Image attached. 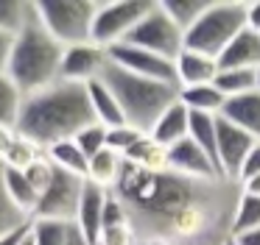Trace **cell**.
I'll list each match as a JSON object with an SVG mask.
<instances>
[{
	"mask_svg": "<svg viewBox=\"0 0 260 245\" xmlns=\"http://www.w3.org/2000/svg\"><path fill=\"white\" fill-rule=\"evenodd\" d=\"M148 137H151L157 145H162L165 150L190 137V111L179 103V98H176L174 106H168V109L159 114V120L154 123V128L148 131Z\"/></svg>",
	"mask_w": 260,
	"mask_h": 245,
	"instance_id": "16",
	"label": "cell"
},
{
	"mask_svg": "<svg viewBox=\"0 0 260 245\" xmlns=\"http://www.w3.org/2000/svg\"><path fill=\"white\" fill-rule=\"evenodd\" d=\"M254 145H257V139L252 134L226 123L224 117H218V167L224 181H238L241 178L243 161L252 153Z\"/></svg>",
	"mask_w": 260,
	"mask_h": 245,
	"instance_id": "10",
	"label": "cell"
},
{
	"mask_svg": "<svg viewBox=\"0 0 260 245\" xmlns=\"http://www.w3.org/2000/svg\"><path fill=\"white\" fill-rule=\"evenodd\" d=\"M151 0H109L98 3V14L92 22V42L98 48L109 50L115 45H123L129 33L140 25V20L154 9Z\"/></svg>",
	"mask_w": 260,
	"mask_h": 245,
	"instance_id": "6",
	"label": "cell"
},
{
	"mask_svg": "<svg viewBox=\"0 0 260 245\" xmlns=\"http://www.w3.org/2000/svg\"><path fill=\"white\" fill-rule=\"evenodd\" d=\"M213 87L224 95V100L241 98L257 89V70H218Z\"/></svg>",
	"mask_w": 260,
	"mask_h": 245,
	"instance_id": "27",
	"label": "cell"
},
{
	"mask_svg": "<svg viewBox=\"0 0 260 245\" xmlns=\"http://www.w3.org/2000/svg\"><path fill=\"white\" fill-rule=\"evenodd\" d=\"M221 245H238V239H235V237H232V234H230V237H226V239H224V242H221Z\"/></svg>",
	"mask_w": 260,
	"mask_h": 245,
	"instance_id": "43",
	"label": "cell"
},
{
	"mask_svg": "<svg viewBox=\"0 0 260 245\" xmlns=\"http://www.w3.org/2000/svg\"><path fill=\"white\" fill-rule=\"evenodd\" d=\"M179 103L193 114H218L224 106V95L213 87V84H202V87H182L179 89Z\"/></svg>",
	"mask_w": 260,
	"mask_h": 245,
	"instance_id": "21",
	"label": "cell"
},
{
	"mask_svg": "<svg viewBox=\"0 0 260 245\" xmlns=\"http://www.w3.org/2000/svg\"><path fill=\"white\" fill-rule=\"evenodd\" d=\"M168 170L179 178L187 181H199V184H213V181H224L218 173V167L210 161V156L193 142L190 137L182 139L179 145L168 148Z\"/></svg>",
	"mask_w": 260,
	"mask_h": 245,
	"instance_id": "11",
	"label": "cell"
},
{
	"mask_svg": "<svg viewBox=\"0 0 260 245\" xmlns=\"http://www.w3.org/2000/svg\"><path fill=\"white\" fill-rule=\"evenodd\" d=\"M109 192L95 184L87 181L84 192H81L79 200V212H76V226L81 228V234L87 237V242L95 245L98 237H101V226H104V206H107Z\"/></svg>",
	"mask_w": 260,
	"mask_h": 245,
	"instance_id": "13",
	"label": "cell"
},
{
	"mask_svg": "<svg viewBox=\"0 0 260 245\" xmlns=\"http://www.w3.org/2000/svg\"><path fill=\"white\" fill-rule=\"evenodd\" d=\"M87 95H90V106H92L95 123H101L104 128L126 126V117H123V109H120L118 98H115V92L101 81V78L92 81V84H87Z\"/></svg>",
	"mask_w": 260,
	"mask_h": 245,
	"instance_id": "18",
	"label": "cell"
},
{
	"mask_svg": "<svg viewBox=\"0 0 260 245\" xmlns=\"http://www.w3.org/2000/svg\"><path fill=\"white\" fill-rule=\"evenodd\" d=\"M243 28H246V3L218 0L199 17L196 25H190L185 31V48L204 56H213L218 61L224 48Z\"/></svg>",
	"mask_w": 260,
	"mask_h": 245,
	"instance_id": "4",
	"label": "cell"
},
{
	"mask_svg": "<svg viewBox=\"0 0 260 245\" xmlns=\"http://www.w3.org/2000/svg\"><path fill=\"white\" fill-rule=\"evenodd\" d=\"M84 184L87 178L56 170L51 187L40 195V203H37V212L31 220H76Z\"/></svg>",
	"mask_w": 260,
	"mask_h": 245,
	"instance_id": "8",
	"label": "cell"
},
{
	"mask_svg": "<svg viewBox=\"0 0 260 245\" xmlns=\"http://www.w3.org/2000/svg\"><path fill=\"white\" fill-rule=\"evenodd\" d=\"M14 139H17V131H14V128L0 126V161H3V156H6L9 148L14 145Z\"/></svg>",
	"mask_w": 260,
	"mask_h": 245,
	"instance_id": "39",
	"label": "cell"
},
{
	"mask_svg": "<svg viewBox=\"0 0 260 245\" xmlns=\"http://www.w3.org/2000/svg\"><path fill=\"white\" fill-rule=\"evenodd\" d=\"M62 59H64V45H59L45 31V25L40 22V11H37V20L14 42L6 75L28 98V95H37L59 81Z\"/></svg>",
	"mask_w": 260,
	"mask_h": 245,
	"instance_id": "2",
	"label": "cell"
},
{
	"mask_svg": "<svg viewBox=\"0 0 260 245\" xmlns=\"http://www.w3.org/2000/svg\"><path fill=\"white\" fill-rule=\"evenodd\" d=\"M246 28L254 33H260V0L246 3Z\"/></svg>",
	"mask_w": 260,
	"mask_h": 245,
	"instance_id": "38",
	"label": "cell"
},
{
	"mask_svg": "<svg viewBox=\"0 0 260 245\" xmlns=\"http://www.w3.org/2000/svg\"><path fill=\"white\" fill-rule=\"evenodd\" d=\"M159 6H162V11L176 22V28L185 33L187 28L196 25L199 17L213 6V0H165V3H159Z\"/></svg>",
	"mask_w": 260,
	"mask_h": 245,
	"instance_id": "29",
	"label": "cell"
},
{
	"mask_svg": "<svg viewBox=\"0 0 260 245\" xmlns=\"http://www.w3.org/2000/svg\"><path fill=\"white\" fill-rule=\"evenodd\" d=\"M218 117H224L226 123L243 128V131L252 134V137L260 142V89L246 92V95H241V98L224 100Z\"/></svg>",
	"mask_w": 260,
	"mask_h": 245,
	"instance_id": "17",
	"label": "cell"
},
{
	"mask_svg": "<svg viewBox=\"0 0 260 245\" xmlns=\"http://www.w3.org/2000/svg\"><path fill=\"white\" fill-rule=\"evenodd\" d=\"M260 228V198L254 195H243L238 198V203L232 206V220H230V234L238 237V234H246Z\"/></svg>",
	"mask_w": 260,
	"mask_h": 245,
	"instance_id": "28",
	"label": "cell"
},
{
	"mask_svg": "<svg viewBox=\"0 0 260 245\" xmlns=\"http://www.w3.org/2000/svg\"><path fill=\"white\" fill-rule=\"evenodd\" d=\"M23 103H25V95L20 92V87L6 72H0V126L17 131L20 114H23Z\"/></svg>",
	"mask_w": 260,
	"mask_h": 245,
	"instance_id": "26",
	"label": "cell"
},
{
	"mask_svg": "<svg viewBox=\"0 0 260 245\" xmlns=\"http://www.w3.org/2000/svg\"><path fill=\"white\" fill-rule=\"evenodd\" d=\"M51 165L56 170H64V173H73V176H81L87 178V167H90V159L81 153V148L73 142V139H64V142H56L45 150Z\"/></svg>",
	"mask_w": 260,
	"mask_h": 245,
	"instance_id": "25",
	"label": "cell"
},
{
	"mask_svg": "<svg viewBox=\"0 0 260 245\" xmlns=\"http://www.w3.org/2000/svg\"><path fill=\"white\" fill-rule=\"evenodd\" d=\"M3 187H6V195L14 203V209L23 212L31 220L34 212H37V203H40V195H37V189L31 187V181L25 178V173L6 167V170H3Z\"/></svg>",
	"mask_w": 260,
	"mask_h": 245,
	"instance_id": "20",
	"label": "cell"
},
{
	"mask_svg": "<svg viewBox=\"0 0 260 245\" xmlns=\"http://www.w3.org/2000/svg\"><path fill=\"white\" fill-rule=\"evenodd\" d=\"M257 89H260V70H257Z\"/></svg>",
	"mask_w": 260,
	"mask_h": 245,
	"instance_id": "47",
	"label": "cell"
},
{
	"mask_svg": "<svg viewBox=\"0 0 260 245\" xmlns=\"http://www.w3.org/2000/svg\"><path fill=\"white\" fill-rule=\"evenodd\" d=\"M37 20V3L31 0H0V31L20 36Z\"/></svg>",
	"mask_w": 260,
	"mask_h": 245,
	"instance_id": "23",
	"label": "cell"
},
{
	"mask_svg": "<svg viewBox=\"0 0 260 245\" xmlns=\"http://www.w3.org/2000/svg\"><path fill=\"white\" fill-rule=\"evenodd\" d=\"M238 245H260V228L254 231H246V234H238Z\"/></svg>",
	"mask_w": 260,
	"mask_h": 245,
	"instance_id": "41",
	"label": "cell"
},
{
	"mask_svg": "<svg viewBox=\"0 0 260 245\" xmlns=\"http://www.w3.org/2000/svg\"><path fill=\"white\" fill-rule=\"evenodd\" d=\"M92 123H95V117H92L87 84L56 81L42 92L25 98L17 134L40 145L42 150H48L56 142L73 139Z\"/></svg>",
	"mask_w": 260,
	"mask_h": 245,
	"instance_id": "1",
	"label": "cell"
},
{
	"mask_svg": "<svg viewBox=\"0 0 260 245\" xmlns=\"http://www.w3.org/2000/svg\"><path fill=\"white\" fill-rule=\"evenodd\" d=\"M107 64H109V53L104 48H98L95 42L73 45V48H64L59 81L92 84V81H98V78L104 75Z\"/></svg>",
	"mask_w": 260,
	"mask_h": 245,
	"instance_id": "12",
	"label": "cell"
},
{
	"mask_svg": "<svg viewBox=\"0 0 260 245\" xmlns=\"http://www.w3.org/2000/svg\"><path fill=\"white\" fill-rule=\"evenodd\" d=\"M64 245H90V242H87V237L81 234V228L73 226V231H70V237H68V242H64Z\"/></svg>",
	"mask_w": 260,
	"mask_h": 245,
	"instance_id": "42",
	"label": "cell"
},
{
	"mask_svg": "<svg viewBox=\"0 0 260 245\" xmlns=\"http://www.w3.org/2000/svg\"><path fill=\"white\" fill-rule=\"evenodd\" d=\"M252 176H260V142L252 148V153L246 156V161H243V170H241V178H238V184L246 181V178Z\"/></svg>",
	"mask_w": 260,
	"mask_h": 245,
	"instance_id": "35",
	"label": "cell"
},
{
	"mask_svg": "<svg viewBox=\"0 0 260 245\" xmlns=\"http://www.w3.org/2000/svg\"><path fill=\"white\" fill-rule=\"evenodd\" d=\"M3 170H6V165L0 161V237L14 231V228H20V226H25V223H31L23 212L14 209V203L9 200L6 187H3Z\"/></svg>",
	"mask_w": 260,
	"mask_h": 245,
	"instance_id": "31",
	"label": "cell"
},
{
	"mask_svg": "<svg viewBox=\"0 0 260 245\" xmlns=\"http://www.w3.org/2000/svg\"><path fill=\"white\" fill-rule=\"evenodd\" d=\"M123 45H135V48H143L148 53H157L162 59L174 61L176 56L185 50V33L176 28V22L171 20L162 11V6H154L146 17L140 20V25L129 33Z\"/></svg>",
	"mask_w": 260,
	"mask_h": 245,
	"instance_id": "7",
	"label": "cell"
},
{
	"mask_svg": "<svg viewBox=\"0 0 260 245\" xmlns=\"http://www.w3.org/2000/svg\"><path fill=\"white\" fill-rule=\"evenodd\" d=\"M23 173H25V178L31 181V187L37 189V195H42L48 187H51L53 176H56V167L51 165V159H48V153H42L40 159H37L34 165L28 167V170H23Z\"/></svg>",
	"mask_w": 260,
	"mask_h": 245,
	"instance_id": "34",
	"label": "cell"
},
{
	"mask_svg": "<svg viewBox=\"0 0 260 245\" xmlns=\"http://www.w3.org/2000/svg\"><path fill=\"white\" fill-rule=\"evenodd\" d=\"M135 245H148V242H146V239H137V242H135Z\"/></svg>",
	"mask_w": 260,
	"mask_h": 245,
	"instance_id": "46",
	"label": "cell"
},
{
	"mask_svg": "<svg viewBox=\"0 0 260 245\" xmlns=\"http://www.w3.org/2000/svg\"><path fill=\"white\" fill-rule=\"evenodd\" d=\"M123 156L115 153V150L104 148L101 153H95L90 159V167H87V181L95 184V187L107 189V192H112L115 187H118L120 181V173H123Z\"/></svg>",
	"mask_w": 260,
	"mask_h": 245,
	"instance_id": "19",
	"label": "cell"
},
{
	"mask_svg": "<svg viewBox=\"0 0 260 245\" xmlns=\"http://www.w3.org/2000/svg\"><path fill=\"white\" fill-rule=\"evenodd\" d=\"M101 81L115 92L120 109H123L126 126L137 128V131H143V134L151 131L154 123L159 120V114H162L168 106H174L176 98H179V89L176 87L132 75V72L120 70L112 61L107 64Z\"/></svg>",
	"mask_w": 260,
	"mask_h": 245,
	"instance_id": "3",
	"label": "cell"
},
{
	"mask_svg": "<svg viewBox=\"0 0 260 245\" xmlns=\"http://www.w3.org/2000/svg\"><path fill=\"white\" fill-rule=\"evenodd\" d=\"M42 153H45V150H42L40 145H34L31 139H25V137H20V134H17L14 145L9 148V153L3 156V165L12 167V170H28V167L34 165Z\"/></svg>",
	"mask_w": 260,
	"mask_h": 245,
	"instance_id": "30",
	"label": "cell"
},
{
	"mask_svg": "<svg viewBox=\"0 0 260 245\" xmlns=\"http://www.w3.org/2000/svg\"><path fill=\"white\" fill-rule=\"evenodd\" d=\"M148 245H171V242H162V239H146Z\"/></svg>",
	"mask_w": 260,
	"mask_h": 245,
	"instance_id": "44",
	"label": "cell"
},
{
	"mask_svg": "<svg viewBox=\"0 0 260 245\" xmlns=\"http://www.w3.org/2000/svg\"><path fill=\"white\" fill-rule=\"evenodd\" d=\"M28 234H31V223H25V226L14 228V231L3 234V237H0V245H23L25 239H28Z\"/></svg>",
	"mask_w": 260,
	"mask_h": 245,
	"instance_id": "37",
	"label": "cell"
},
{
	"mask_svg": "<svg viewBox=\"0 0 260 245\" xmlns=\"http://www.w3.org/2000/svg\"><path fill=\"white\" fill-rule=\"evenodd\" d=\"M73 142L81 148V153H84L87 159H92L95 153H101V150L107 148V128H104L101 123H92V126H87L84 131L76 134Z\"/></svg>",
	"mask_w": 260,
	"mask_h": 245,
	"instance_id": "32",
	"label": "cell"
},
{
	"mask_svg": "<svg viewBox=\"0 0 260 245\" xmlns=\"http://www.w3.org/2000/svg\"><path fill=\"white\" fill-rule=\"evenodd\" d=\"M176 67V87H202V84H213L218 75V61L213 56L196 53V50H182L174 59Z\"/></svg>",
	"mask_w": 260,
	"mask_h": 245,
	"instance_id": "15",
	"label": "cell"
},
{
	"mask_svg": "<svg viewBox=\"0 0 260 245\" xmlns=\"http://www.w3.org/2000/svg\"><path fill=\"white\" fill-rule=\"evenodd\" d=\"M95 245H98V242H95Z\"/></svg>",
	"mask_w": 260,
	"mask_h": 245,
	"instance_id": "48",
	"label": "cell"
},
{
	"mask_svg": "<svg viewBox=\"0 0 260 245\" xmlns=\"http://www.w3.org/2000/svg\"><path fill=\"white\" fill-rule=\"evenodd\" d=\"M140 137H143V131H137V128H132V126L107 128V148L115 150V153H120V156H126L137 142H140Z\"/></svg>",
	"mask_w": 260,
	"mask_h": 245,
	"instance_id": "33",
	"label": "cell"
},
{
	"mask_svg": "<svg viewBox=\"0 0 260 245\" xmlns=\"http://www.w3.org/2000/svg\"><path fill=\"white\" fill-rule=\"evenodd\" d=\"M129 165L135 167H143V170H151V173H165L168 170V150L162 145H157L148 134H143L140 142L123 156Z\"/></svg>",
	"mask_w": 260,
	"mask_h": 245,
	"instance_id": "24",
	"label": "cell"
},
{
	"mask_svg": "<svg viewBox=\"0 0 260 245\" xmlns=\"http://www.w3.org/2000/svg\"><path fill=\"white\" fill-rule=\"evenodd\" d=\"M23 245H34V239H31V234H28V239H25V242Z\"/></svg>",
	"mask_w": 260,
	"mask_h": 245,
	"instance_id": "45",
	"label": "cell"
},
{
	"mask_svg": "<svg viewBox=\"0 0 260 245\" xmlns=\"http://www.w3.org/2000/svg\"><path fill=\"white\" fill-rule=\"evenodd\" d=\"M14 42H17V36H12V33H6V31H0V72H6V70H9Z\"/></svg>",
	"mask_w": 260,
	"mask_h": 245,
	"instance_id": "36",
	"label": "cell"
},
{
	"mask_svg": "<svg viewBox=\"0 0 260 245\" xmlns=\"http://www.w3.org/2000/svg\"><path fill=\"white\" fill-rule=\"evenodd\" d=\"M40 22L64 48L92 42L98 0H37Z\"/></svg>",
	"mask_w": 260,
	"mask_h": 245,
	"instance_id": "5",
	"label": "cell"
},
{
	"mask_svg": "<svg viewBox=\"0 0 260 245\" xmlns=\"http://www.w3.org/2000/svg\"><path fill=\"white\" fill-rule=\"evenodd\" d=\"M190 139L218 167V114H193L190 111ZM218 173H221V167H218Z\"/></svg>",
	"mask_w": 260,
	"mask_h": 245,
	"instance_id": "22",
	"label": "cell"
},
{
	"mask_svg": "<svg viewBox=\"0 0 260 245\" xmlns=\"http://www.w3.org/2000/svg\"><path fill=\"white\" fill-rule=\"evenodd\" d=\"M218 70H260V33L243 28L218 56Z\"/></svg>",
	"mask_w": 260,
	"mask_h": 245,
	"instance_id": "14",
	"label": "cell"
},
{
	"mask_svg": "<svg viewBox=\"0 0 260 245\" xmlns=\"http://www.w3.org/2000/svg\"><path fill=\"white\" fill-rule=\"evenodd\" d=\"M107 53H109V61H112V64H118L120 70L132 72V75H140V78H148V81H159V84L176 87V67H174L171 59H162V56H157V53H148V50L135 48V45H115V48H109Z\"/></svg>",
	"mask_w": 260,
	"mask_h": 245,
	"instance_id": "9",
	"label": "cell"
},
{
	"mask_svg": "<svg viewBox=\"0 0 260 245\" xmlns=\"http://www.w3.org/2000/svg\"><path fill=\"white\" fill-rule=\"evenodd\" d=\"M241 192L260 198V176H252V178H246V181H241Z\"/></svg>",
	"mask_w": 260,
	"mask_h": 245,
	"instance_id": "40",
	"label": "cell"
}]
</instances>
